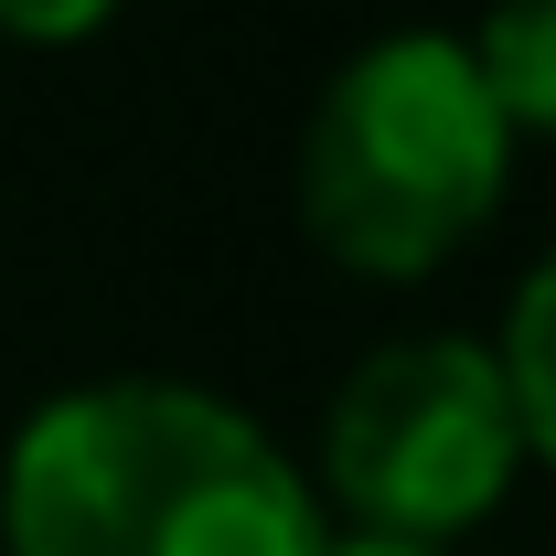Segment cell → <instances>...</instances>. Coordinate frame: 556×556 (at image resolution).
Listing matches in <instances>:
<instances>
[{
  "label": "cell",
  "instance_id": "6da1fadb",
  "mask_svg": "<svg viewBox=\"0 0 556 556\" xmlns=\"http://www.w3.org/2000/svg\"><path fill=\"white\" fill-rule=\"evenodd\" d=\"M321 492L257 417L182 375L65 386L0 450V556H321Z\"/></svg>",
  "mask_w": 556,
  "mask_h": 556
},
{
  "label": "cell",
  "instance_id": "7a4b0ae2",
  "mask_svg": "<svg viewBox=\"0 0 556 556\" xmlns=\"http://www.w3.org/2000/svg\"><path fill=\"white\" fill-rule=\"evenodd\" d=\"M514 150L460 33L396 22L321 75L300 129V225L353 278H428L514 193Z\"/></svg>",
  "mask_w": 556,
  "mask_h": 556
},
{
  "label": "cell",
  "instance_id": "3957f363",
  "mask_svg": "<svg viewBox=\"0 0 556 556\" xmlns=\"http://www.w3.org/2000/svg\"><path fill=\"white\" fill-rule=\"evenodd\" d=\"M525 482V428L492 375L482 332H396L364 364H343L321 407V525L386 535V546H450L492 525Z\"/></svg>",
  "mask_w": 556,
  "mask_h": 556
},
{
  "label": "cell",
  "instance_id": "277c9868",
  "mask_svg": "<svg viewBox=\"0 0 556 556\" xmlns=\"http://www.w3.org/2000/svg\"><path fill=\"white\" fill-rule=\"evenodd\" d=\"M482 343H492L503 396H514V428H525V471H556V247L514 278V300Z\"/></svg>",
  "mask_w": 556,
  "mask_h": 556
},
{
  "label": "cell",
  "instance_id": "5b68a950",
  "mask_svg": "<svg viewBox=\"0 0 556 556\" xmlns=\"http://www.w3.org/2000/svg\"><path fill=\"white\" fill-rule=\"evenodd\" d=\"M514 139H556V0H492L460 33Z\"/></svg>",
  "mask_w": 556,
  "mask_h": 556
},
{
  "label": "cell",
  "instance_id": "8992f818",
  "mask_svg": "<svg viewBox=\"0 0 556 556\" xmlns=\"http://www.w3.org/2000/svg\"><path fill=\"white\" fill-rule=\"evenodd\" d=\"M129 0H0V43H33V54H65V43H97Z\"/></svg>",
  "mask_w": 556,
  "mask_h": 556
},
{
  "label": "cell",
  "instance_id": "52a82bcc",
  "mask_svg": "<svg viewBox=\"0 0 556 556\" xmlns=\"http://www.w3.org/2000/svg\"><path fill=\"white\" fill-rule=\"evenodd\" d=\"M321 556H450V546H386V535H332Z\"/></svg>",
  "mask_w": 556,
  "mask_h": 556
}]
</instances>
